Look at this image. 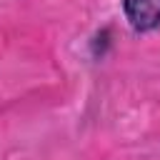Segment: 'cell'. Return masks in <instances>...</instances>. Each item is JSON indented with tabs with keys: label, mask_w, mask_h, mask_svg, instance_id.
<instances>
[{
	"label": "cell",
	"mask_w": 160,
	"mask_h": 160,
	"mask_svg": "<svg viewBox=\"0 0 160 160\" xmlns=\"http://www.w3.org/2000/svg\"><path fill=\"white\" fill-rule=\"evenodd\" d=\"M122 12L135 32L160 28V0H122Z\"/></svg>",
	"instance_id": "obj_1"
}]
</instances>
